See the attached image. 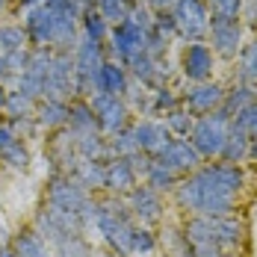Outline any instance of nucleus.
<instances>
[{
    "label": "nucleus",
    "mask_w": 257,
    "mask_h": 257,
    "mask_svg": "<svg viewBox=\"0 0 257 257\" xmlns=\"http://www.w3.org/2000/svg\"><path fill=\"white\" fill-rule=\"evenodd\" d=\"M109 30H112V24L103 18L92 3H89V6H83V15H80V36H86V39H92V42L106 45Z\"/></svg>",
    "instance_id": "24"
},
{
    "label": "nucleus",
    "mask_w": 257,
    "mask_h": 257,
    "mask_svg": "<svg viewBox=\"0 0 257 257\" xmlns=\"http://www.w3.org/2000/svg\"><path fill=\"white\" fill-rule=\"evenodd\" d=\"M151 24H154V21H151ZM151 24H139V21L130 18V15L124 18V21L112 24L109 39H106V56L115 59V62H121V65H127L136 53L145 51V42H148V30H151Z\"/></svg>",
    "instance_id": "5"
},
{
    "label": "nucleus",
    "mask_w": 257,
    "mask_h": 257,
    "mask_svg": "<svg viewBox=\"0 0 257 257\" xmlns=\"http://www.w3.org/2000/svg\"><path fill=\"white\" fill-rule=\"evenodd\" d=\"M180 236L192 257H248L251 236L245 213L233 216H183Z\"/></svg>",
    "instance_id": "2"
},
{
    "label": "nucleus",
    "mask_w": 257,
    "mask_h": 257,
    "mask_svg": "<svg viewBox=\"0 0 257 257\" xmlns=\"http://www.w3.org/2000/svg\"><path fill=\"white\" fill-rule=\"evenodd\" d=\"M30 51L33 48H24V51H15L6 56V65H9V77H18V74H24L27 62H30Z\"/></svg>",
    "instance_id": "39"
},
{
    "label": "nucleus",
    "mask_w": 257,
    "mask_h": 257,
    "mask_svg": "<svg viewBox=\"0 0 257 257\" xmlns=\"http://www.w3.org/2000/svg\"><path fill=\"white\" fill-rule=\"evenodd\" d=\"M236 68H233V80H242V83H254L257 86V33L251 39H245L239 56L233 59Z\"/></svg>",
    "instance_id": "25"
},
{
    "label": "nucleus",
    "mask_w": 257,
    "mask_h": 257,
    "mask_svg": "<svg viewBox=\"0 0 257 257\" xmlns=\"http://www.w3.org/2000/svg\"><path fill=\"white\" fill-rule=\"evenodd\" d=\"M74 136H86V133H95L98 130V118H95V109L89 98H71L68 101V124Z\"/></svg>",
    "instance_id": "22"
},
{
    "label": "nucleus",
    "mask_w": 257,
    "mask_h": 257,
    "mask_svg": "<svg viewBox=\"0 0 257 257\" xmlns=\"http://www.w3.org/2000/svg\"><path fill=\"white\" fill-rule=\"evenodd\" d=\"M133 3H142V0H133Z\"/></svg>",
    "instance_id": "49"
},
{
    "label": "nucleus",
    "mask_w": 257,
    "mask_h": 257,
    "mask_svg": "<svg viewBox=\"0 0 257 257\" xmlns=\"http://www.w3.org/2000/svg\"><path fill=\"white\" fill-rule=\"evenodd\" d=\"M251 172H257V136L251 139V148H248V163H245Z\"/></svg>",
    "instance_id": "42"
},
{
    "label": "nucleus",
    "mask_w": 257,
    "mask_h": 257,
    "mask_svg": "<svg viewBox=\"0 0 257 257\" xmlns=\"http://www.w3.org/2000/svg\"><path fill=\"white\" fill-rule=\"evenodd\" d=\"M80 180L83 189H89L92 195H103V163L101 160H80L71 172Z\"/></svg>",
    "instance_id": "26"
},
{
    "label": "nucleus",
    "mask_w": 257,
    "mask_h": 257,
    "mask_svg": "<svg viewBox=\"0 0 257 257\" xmlns=\"http://www.w3.org/2000/svg\"><path fill=\"white\" fill-rule=\"evenodd\" d=\"M92 109H95V118H98V130L103 136H115L121 130L130 127V121L136 118L130 112V106L124 103V98H112V95H95L89 98Z\"/></svg>",
    "instance_id": "11"
},
{
    "label": "nucleus",
    "mask_w": 257,
    "mask_h": 257,
    "mask_svg": "<svg viewBox=\"0 0 257 257\" xmlns=\"http://www.w3.org/2000/svg\"><path fill=\"white\" fill-rule=\"evenodd\" d=\"M136 219L130 216L127 201L118 195H98V219L95 231L101 233L103 245L112 257H130V236Z\"/></svg>",
    "instance_id": "3"
},
{
    "label": "nucleus",
    "mask_w": 257,
    "mask_h": 257,
    "mask_svg": "<svg viewBox=\"0 0 257 257\" xmlns=\"http://www.w3.org/2000/svg\"><path fill=\"white\" fill-rule=\"evenodd\" d=\"M239 21L245 30L257 33V0H242V12H239Z\"/></svg>",
    "instance_id": "40"
},
{
    "label": "nucleus",
    "mask_w": 257,
    "mask_h": 257,
    "mask_svg": "<svg viewBox=\"0 0 257 257\" xmlns=\"http://www.w3.org/2000/svg\"><path fill=\"white\" fill-rule=\"evenodd\" d=\"M166 130L175 136V139H189V133H192V124H195V115L186 109V106H175V109H169L163 118H160Z\"/></svg>",
    "instance_id": "31"
},
{
    "label": "nucleus",
    "mask_w": 257,
    "mask_h": 257,
    "mask_svg": "<svg viewBox=\"0 0 257 257\" xmlns=\"http://www.w3.org/2000/svg\"><path fill=\"white\" fill-rule=\"evenodd\" d=\"M24 48H30V42H27L21 21H0V53L9 56V53L24 51Z\"/></svg>",
    "instance_id": "29"
},
{
    "label": "nucleus",
    "mask_w": 257,
    "mask_h": 257,
    "mask_svg": "<svg viewBox=\"0 0 257 257\" xmlns=\"http://www.w3.org/2000/svg\"><path fill=\"white\" fill-rule=\"evenodd\" d=\"M130 136H133L136 148L148 157H157L163 151V145L172 139V133L166 130V124L160 118H133L130 121Z\"/></svg>",
    "instance_id": "16"
},
{
    "label": "nucleus",
    "mask_w": 257,
    "mask_h": 257,
    "mask_svg": "<svg viewBox=\"0 0 257 257\" xmlns=\"http://www.w3.org/2000/svg\"><path fill=\"white\" fill-rule=\"evenodd\" d=\"M207 45L219 62H233L245 45V27L239 18H213L207 30Z\"/></svg>",
    "instance_id": "7"
},
{
    "label": "nucleus",
    "mask_w": 257,
    "mask_h": 257,
    "mask_svg": "<svg viewBox=\"0 0 257 257\" xmlns=\"http://www.w3.org/2000/svg\"><path fill=\"white\" fill-rule=\"evenodd\" d=\"M48 160L53 163V172H68V175L74 172V166L80 163V157H77L74 133L68 127L48 133Z\"/></svg>",
    "instance_id": "17"
},
{
    "label": "nucleus",
    "mask_w": 257,
    "mask_h": 257,
    "mask_svg": "<svg viewBox=\"0 0 257 257\" xmlns=\"http://www.w3.org/2000/svg\"><path fill=\"white\" fill-rule=\"evenodd\" d=\"M9 248H12L15 257H56L53 248H51V242L33 228V222H30V225H21L18 231L12 233Z\"/></svg>",
    "instance_id": "19"
},
{
    "label": "nucleus",
    "mask_w": 257,
    "mask_h": 257,
    "mask_svg": "<svg viewBox=\"0 0 257 257\" xmlns=\"http://www.w3.org/2000/svg\"><path fill=\"white\" fill-rule=\"evenodd\" d=\"M160 166H166V169H172L175 175H180V178H186V175H192L204 160H201V154L192 148V142L189 139H169L166 145H163V151L154 157Z\"/></svg>",
    "instance_id": "14"
},
{
    "label": "nucleus",
    "mask_w": 257,
    "mask_h": 257,
    "mask_svg": "<svg viewBox=\"0 0 257 257\" xmlns=\"http://www.w3.org/2000/svg\"><path fill=\"white\" fill-rule=\"evenodd\" d=\"M124 201H127V210L130 216L136 219V225H145V228H160L163 222H166V195H160L154 192L151 186H145V183H139L133 192L124 195Z\"/></svg>",
    "instance_id": "9"
},
{
    "label": "nucleus",
    "mask_w": 257,
    "mask_h": 257,
    "mask_svg": "<svg viewBox=\"0 0 257 257\" xmlns=\"http://www.w3.org/2000/svg\"><path fill=\"white\" fill-rule=\"evenodd\" d=\"M216 65H219V59L213 56V51H210L207 42H183V45H180L178 74L183 77L186 86L216 80Z\"/></svg>",
    "instance_id": "6"
},
{
    "label": "nucleus",
    "mask_w": 257,
    "mask_h": 257,
    "mask_svg": "<svg viewBox=\"0 0 257 257\" xmlns=\"http://www.w3.org/2000/svg\"><path fill=\"white\" fill-rule=\"evenodd\" d=\"M74 142H77L80 160H101V163L109 160V145H106V136H103L101 130L86 133V136H74Z\"/></svg>",
    "instance_id": "27"
},
{
    "label": "nucleus",
    "mask_w": 257,
    "mask_h": 257,
    "mask_svg": "<svg viewBox=\"0 0 257 257\" xmlns=\"http://www.w3.org/2000/svg\"><path fill=\"white\" fill-rule=\"evenodd\" d=\"M142 183H145V186H151V189L160 192V195H172V192H175V186L180 183V175H175L172 169L160 166V163L154 160V163H151V169L145 172Z\"/></svg>",
    "instance_id": "28"
},
{
    "label": "nucleus",
    "mask_w": 257,
    "mask_h": 257,
    "mask_svg": "<svg viewBox=\"0 0 257 257\" xmlns=\"http://www.w3.org/2000/svg\"><path fill=\"white\" fill-rule=\"evenodd\" d=\"M6 127L12 130L18 139H36L39 133H42V127H39V121L33 118V115H27V118H12V121H6Z\"/></svg>",
    "instance_id": "37"
},
{
    "label": "nucleus",
    "mask_w": 257,
    "mask_h": 257,
    "mask_svg": "<svg viewBox=\"0 0 257 257\" xmlns=\"http://www.w3.org/2000/svg\"><path fill=\"white\" fill-rule=\"evenodd\" d=\"M12 3H15V6H18V3H21V0H12Z\"/></svg>",
    "instance_id": "48"
},
{
    "label": "nucleus",
    "mask_w": 257,
    "mask_h": 257,
    "mask_svg": "<svg viewBox=\"0 0 257 257\" xmlns=\"http://www.w3.org/2000/svg\"><path fill=\"white\" fill-rule=\"evenodd\" d=\"M172 18L178 30V42H207L210 9L204 0H178L172 6Z\"/></svg>",
    "instance_id": "8"
},
{
    "label": "nucleus",
    "mask_w": 257,
    "mask_h": 257,
    "mask_svg": "<svg viewBox=\"0 0 257 257\" xmlns=\"http://www.w3.org/2000/svg\"><path fill=\"white\" fill-rule=\"evenodd\" d=\"M0 121H3V118H0Z\"/></svg>",
    "instance_id": "50"
},
{
    "label": "nucleus",
    "mask_w": 257,
    "mask_h": 257,
    "mask_svg": "<svg viewBox=\"0 0 257 257\" xmlns=\"http://www.w3.org/2000/svg\"><path fill=\"white\" fill-rule=\"evenodd\" d=\"M178 0H142V6H148L151 12H172V6H175Z\"/></svg>",
    "instance_id": "41"
},
{
    "label": "nucleus",
    "mask_w": 257,
    "mask_h": 257,
    "mask_svg": "<svg viewBox=\"0 0 257 257\" xmlns=\"http://www.w3.org/2000/svg\"><path fill=\"white\" fill-rule=\"evenodd\" d=\"M213 18H239L242 0H204Z\"/></svg>",
    "instance_id": "36"
},
{
    "label": "nucleus",
    "mask_w": 257,
    "mask_h": 257,
    "mask_svg": "<svg viewBox=\"0 0 257 257\" xmlns=\"http://www.w3.org/2000/svg\"><path fill=\"white\" fill-rule=\"evenodd\" d=\"M231 121H233V127L245 130V133H248V136L254 139V136H257V101L251 103V106H245V109H242L239 115H233Z\"/></svg>",
    "instance_id": "38"
},
{
    "label": "nucleus",
    "mask_w": 257,
    "mask_h": 257,
    "mask_svg": "<svg viewBox=\"0 0 257 257\" xmlns=\"http://www.w3.org/2000/svg\"><path fill=\"white\" fill-rule=\"evenodd\" d=\"M225 86L222 80H207V83H195V86H186L180 92V101L183 106L198 118V115H207V112H216L222 109V101H225Z\"/></svg>",
    "instance_id": "12"
},
{
    "label": "nucleus",
    "mask_w": 257,
    "mask_h": 257,
    "mask_svg": "<svg viewBox=\"0 0 257 257\" xmlns=\"http://www.w3.org/2000/svg\"><path fill=\"white\" fill-rule=\"evenodd\" d=\"M92 6L101 12L109 24H118V21H124V18L130 15L133 0H92Z\"/></svg>",
    "instance_id": "34"
},
{
    "label": "nucleus",
    "mask_w": 257,
    "mask_h": 257,
    "mask_svg": "<svg viewBox=\"0 0 257 257\" xmlns=\"http://www.w3.org/2000/svg\"><path fill=\"white\" fill-rule=\"evenodd\" d=\"M106 145H109V160L112 157H133L139 148H136V142H133V136H130V127L121 130V133H115V136H106Z\"/></svg>",
    "instance_id": "35"
},
{
    "label": "nucleus",
    "mask_w": 257,
    "mask_h": 257,
    "mask_svg": "<svg viewBox=\"0 0 257 257\" xmlns=\"http://www.w3.org/2000/svg\"><path fill=\"white\" fill-rule=\"evenodd\" d=\"M251 192V169L225 160H207L180 178L172 204L180 216H233L242 213Z\"/></svg>",
    "instance_id": "1"
},
{
    "label": "nucleus",
    "mask_w": 257,
    "mask_h": 257,
    "mask_svg": "<svg viewBox=\"0 0 257 257\" xmlns=\"http://www.w3.org/2000/svg\"><path fill=\"white\" fill-rule=\"evenodd\" d=\"M45 98H59V101L74 98V53L53 51L51 71L45 80Z\"/></svg>",
    "instance_id": "13"
},
{
    "label": "nucleus",
    "mask_w": 257,
    "mask_h": 257,
    "mask_svg": "<svg viewBox=\"0 0 257 257\" xmlns=\"http://www.w3.org/2000/svg\"><path fill=\"white\" fill-rule=\"evenodd\" d=\"M139 183H142V180L133 172L130 160L112 157V160L103 163V195H118V198H124V195L133 192Z\"/></svg>",
    "instance_id": "15"
},
{
    "label": "nucleus",
    "mask_w": 257,
    "mask_h": 257,
    "mask_svg": "<svg viewBox=\"0 0 257 257\" xmlns=\"http://www.w3.org/2000/svg\"><path fill=\"white\" fill-rule=\"evenodd\" d=\"M151 101H154V118H163L169 109L183 106L180 89H175V86H160V89H154V92H151Z\"/></svg>",
    "instance_id": "33"
},
{
    "label": "nucleus",
    "mask_w": 257,
    "mask_h": 257,
    "mask_svg": "<svg viewBox=\"0 0 257 257\" xmlns=\"http://www.w3.org/2000/svg\"><path fill=\"white\" fill-rule=\"evenodd\" d=\"M36 103L30 95L18 92V89H9L6 92V103H3V121H12V118H27L36 112Z\"/></svg>",
    "instance_id": "30"
},
{
    "label": "nucleus",
    "mask_w": 257,
    "mask_h": 257,
    "mask_svg": "<svg viewBox=\"0 0 257 257\" xmlns=\"http://www.w3.org/2000/svg\"><path fill=\"white\" fill-rule=\"evenodd\" d=\"M0 257H15V254H12V248H9V242H3V245H0Z\"/></svg>",
    "instance_id": "45"
},
{
    "label": "nucleus",
    "mask_w": 257,
    "mask_h": 257,
    "mask_svg": "<svg viewBox=\"0 0 257 257\" xmlns=\"http://www.w3.org/2000/svg\"><path fill=\"white\" fill-rule=\"evenodd\" d=\"M9 65H6V56L0 53V86H9Z\"/></svg>",
    "instance_id": "43"
},
{
    "label": "nucleus",
    "mask_w": 257,
    "mask_h": 257,
    "mask_svg": "<svg viewBox=\"0 0 257 257\" xmlns=\"http://www.w3.org/2000/svg\"><path fill=\"white\" fill-rule=\"evenodd\" d=\"M30 163H33L30 145L6 127V121H0V166L9 172H27Z\"/></svg>",
    "instance_id": "18"
},
{
    "label": "nucleus",
    "mask_w": 257,
    "mask_h": 257,
    "mask_svg": "<svg viewBox=\"0 0 257 257\" xmlns=\"http://www.w3.org/2000/svg\"><path fill=\"white\" fill-rule=\"evenodd\" d=\"M228 133H231V115H225L222 109H216V112H207V115L195 118L192 133H189V142H192V148L207 163V160H219Z\"/></svg>",
    "instance_id": "4"
},
{
    "label": "nucleus",
    "mask_w": 257,
    "mask_h": 257,
    "mask_svg": "<svg viewBox=\"0 0 257 257\" xmlns=\"http://www.w3.org/2000/svg\"><path fill=\"white\" fill-rule=\"evenodd\" d=\"M130 71L127 65L115 62V59H106L98 74V86H95V95H112V98H124L130 89Z\"/></svg>",
    "instance_id": "20"
},
{
    "label": "nucleus",
    "mask_w": 257,
    "mask_h": 257,
    "mask_svg": "<svg viewBox=\"0 0 257 257\" xmlns=\"http://www.w3.org/2000/svg\"><path fill=\"white\" fill-rule=\"evenodd\" d=\"M21 15V27L27 33V42L30 48H51L56 42V9L51 3H39L33 9L18 12Z\"/></svg>",
    "instance_id": "10"
},
{
    "label": "nucleus",
    "mask_w": 257,
    "mask_h": 257,
    "mask_svg": "<svg viewBox=\"0 0 257 257\" xmlns=\"http://www.w3.org/2000/svg\"><path fill=\"white\" fill-rule=\"evenodd\" d=\"M160 248V236L154 228H145V225H136L133 236H130V257H151Z\"/></svg>",
    "instance_id": "32"
},
{
    "label": "nucleus",
    "mask_w": 257,
    "mask_h": 257,
    "mask_svg": "<svg viewBox=\"0 0 257 257\" xmlns=\"http://www.w3.org/2000/svg\"><path fill=\"white\" fill-rule=\"evenodd\" d=\"M248 148H251V136H248L245 130L233 127V121H231V133H228V139H225V148H222L219 160L245 166V163H248Z\"/></svg>",
    "instance_id": "23"
},
{
    "label": "nucleus",
    "mask_w": 257,
    "mask_h": 257,
    "mask_svg": "<svg viewBox=\"0 0 257 257\" xmlns=\"http://www.w3.org/2000/svg\"><path fill=\"white\" fill-rule=\"evenodd\" d=\"M6 92H9V89H6V86H0V118H3V103H6Z\"/></svg>",
    "instance_id": "44"
},
{
    "label": "nucleus",
    "mask_w": 257,
    "mask_h": 257,
    "mask_svg": "<svg viewBox=\"0 0 257 257\" xmlns=\"http://www.w3.org/2000/svg\"><path fill=\"white\" fill-rule=\"evenodd\" d=\"M74 3H80V6H89V3H92V0H74Z\"/></svg>",
    "instance_id": "47"
},
{
    "label": "nucleus",
    "mask_w": 257,
    "mask_h": 257,
    "mask_svg": "<svg viewBox=\"0 0 257 257\" xmlns=\"http://www.w3.org/2000/svg\"><path fill=\"white\" fill-rule=\"evenodd\" d=\"M33 118L39 121V127L45 133H53V130H62L68 124V101H59V98H42L36 103V112Z\"/></svg>",
    "instance_id": "21"
},
{
    "label": "nucleus",
    "mask_w": 257,
    "mask_h": 257,
    "mask_svg": "<svg viewBox=\"0 0 257 257\" xmlns=\"http://www.w3.org/2000/svg\"><path fill=\"white\" fill-rule=\"evenodd\" d=\"M9 6H12V0H0V15H3V12H6Z\"/></svg>",
    "instance_id": "46"
}]
</instances>
